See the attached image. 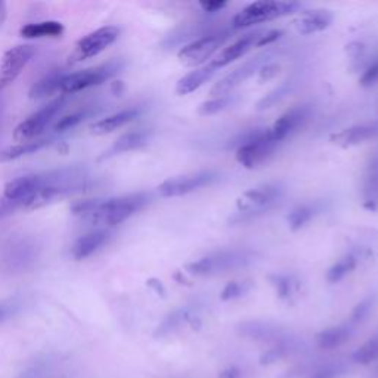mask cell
<instances>
[{
	"mask_svg": "<svg viewBox=\"0 0 378 378\" xmlns=\"http://www.w3.org/2000/svg\"><path fill=\"white\" fill-rule=\"evenodd\" d=\"M287 355V344L285 342H278V344L272 349H269L268 352H265L263 355L260 356V364L263 365H269V364H274L279 359H283V357Z\"/></svg>",
	"mask_w": 378,
	"mask_h": 378,
	"instance_id": "obj_37",
	"label": "cell"
},
{
	"mask_svg": "<svg viewBox=\"0 0 378 378\" xmlns=\"http://www.w3.org/2000/svg\"><path fill=\"white\" fill-rule=\"evenodd\" d=\"M298 8L300 3L297 2H255L234 16L232 27L241 30V28L272 21V19L296 12Z\"/></svg>",
	"mask_w": 378,
	"mask_h": 378,
	"instance_id": "obj_5",
	"label": "cell"
},
{
	"mask_svg": "<svg viewBox=\"0 0 378 378\" xmlns=\"http://www.w3.org/2000/svg\"><path fill=\"white\" fill-rule=\"evenodd\" d=\"M123 69V62L114 60L93 69H87L83 71H77L71 74H65L61 92L64 93H75L84 89H89L92 86H99L106 80L113 79Z\"/></svg>",
	"mask_w": 378,
	"mask_h": 378,
	"instance_id": "obj_6",
	"label": "cell"
},
{
	"mask_svg": "<svg viewBox=\"0 0 378 378\" xmlns=\"http://www.w3.org/2000/svg\"><path fill=\"white\" fill-rule=\"evenodd\" d=\"M316 211H318V209L315 206H310V204H303V206L296 207L287 217L290 229L294 231V232L298 231V229H302L303 226H306L309 224L310 220L315 217Z\"/></svg>",
	"mask_w": 378,
	"mask_h": 378,
	"instance_id": "obj_29",
	"label": "cell"
},
{
	"mask_svg": "<svg viewBox=\"0 0 378 378\" xmlns=\"http://www.w3.org/2000/svg\"><path fill=\"white\" fill-rule=\"evenodd\" d=\"M359 83L362 87H371L378 83V58L377 61H374V64L370 65V69L362 74Z\"/></svg>",
	"mask_w": 378,
	"mask_h": 378,
	"instance_id": "obj_40",
	"label": "cell"
},
{
	"mask_svg": "<svg viewBox=\"0 0 378 378\" xmlns=\"http://www.w3.org/2000/svg\"><path fill=\"white\" fill-rule=\"evenodd\" d=\"M23 209H24V206L21 204V202H18V201L8 200L5 197L2 200H0V217L11 216V215H14L15 211L23 210Z\"/></svg>",
	"mask_w": 378,
	"mask_h": 378,
	"instance_id": "obj_41",
	"label": "cell"
},
{
	"mask_svg": "<svg viewBox=\"0 0 378 378\" xmlns=\"http://www.w3.org/2000/svg\"><path fill=\"white\" fill-rule=\"evenodd\" d=\"M37 259V246L33 239H18L8 246L2 259L3 268L9 272H21L30 268Z\"/></svg>",
	"mask_w": 378,
	"mask_h": 378,
	"instance_id": "obj_13",
	"label": "cell"
},
{
	"mask_svg": "<svg viewBox=\"0 0 378 378\" xmlns=\"http://www.w3.org/2000/svg\"><path fill=\"white\" fill-rule=\"evenodd\" d=\"M237 161L246 169H255L272 157L279 142L272 137L270 129L250 130L239 137Z\"/></svg>",
	"mask_w": 378,
	"mask_h": 378,
	"instance_id": "obj_4",
	"label": "cell"
},
{
	"mask_svg": "<svg viewBox=\"0 0 378 378\" xmlns=\"http://www.w3.org/2000/svg\"><path fill=\"white\" fill-rule=\"evenodd\" d=\"M373 305H374V298H373V297H366L365 300H362V302L353 309L352 318H351V322H352L353 325L364 322L365 319L368 318V315L371 314Z\"/></svg>",
	"mask_w": 378,
	"mask_h": 378,
	"instance_id": "obj_36",
	"label": "cell"
},
{
	"mask_svg": "<svg viewBox=\"0 0 378 378\" xmlns=\"http://www.w3.org/2000/svg\"><path fill=\"white\" fill-rule=\"evenodd\" d=\"M5 19H6V3L0 2V28H2Z\"/></svg>",
	"mask_w": 378,
	"mask_h": 378,
	"instance_id": "obj_49",
	"label": "cell"
},
{
	"mask_svg": "<svg viewBox=\"0 0 378 378\" xmlns=\"http://www.w3.org/2000/svg\"><path fill=\"white\" fill-rule=\"evenodd\" d=\"M189 319V312L185 309H180V310H176V312L170 314L164 321L160 324V327L157 328V331H155V335L157 337H163L166 334H170L172 331H174L178 327H180L183 322L188 321Z\"/></svg>",
	"mask_w": 378,
	"mask_h": 378,
	"instance_id": "obj_33",
	"label": "cell"
},
{
	"mask_svg": "<svg viewBox=\"0 0 378 378\" xmlns=\"http://www.w3.org/2000/svg\"><path fill=\"white\" fill-rule=\"evenodd\" d=\"M51 143V139H38L33 142H24L14 145V147H9L3 151H0V161H12L16 158H21L24 155L34 154L37 151L43 150L45 147Z\"/></svg>",
	"mask_w": 378,
	"mask_h": 378,
	"instance_id": "obj_27",
	"label": "cell"
},
{
	"mask_svg": "<svg viewBox=\"0 0 378 378\" xmlns=\"http://www.w3.org/2000/svg\"><path fill=\"white\" fill-rule=\"evenodd\" d=\"M86 117V113H74L70 115H65L60 121L55 124V130L56 132H65L75 128L77 124H80Z\"/></svg>",
	"mask_w": 378,
	"mask_h": 378,
	"instance_id": "obj_38",
	"label": "cell"
},
{
	"mask_svg": "<svg viewBox=\"0 0 378 378\" xmlns=\"http://www.w3.org/2000/svg\"><path fill=\"white\" fill-rule=\"evenodd\" d=\"M255 259L256 255L248 250H222L188 263L185 269L193 276H215L246 268L253 263Z\"/></svg>",
	"mask_w": 378,
	"mask_h": 378,
	"instance_id": "obj_3",
	"label": "cell"
},
{
	"mask_svg": "<svg viewBox=\"0 0 378 378\" xmlns=\"http://www.w3.org/2000/svg\"><path fill=\"white\" fill-rule=\"evenodd\" d=\"M2 117H3V104L0 101V129H2Z\"/></svg>",
	"mask_w": 378,
	"mask_h": 378,
	"instance_id": "obj_50",
	"label": "cell"
},
{
	"mask_svg": "<svg viewBox=\"0 0 378 378\" xmlns=\"http://www.w3.org/2000/svg\"><path fill=\"white\" fill-rule=\"evenodd\" d=\"M310 115V106L309 105H297L294 108L288 110L285 114L275 121L274 128L270 129L272 137L281 143L285 141L290 134H293L296 130H298L307 121Z\"/></svg>",
	"mask_w": 378,
	"mask_h": 378,
	"instance_id": "obj_14",
	"label": "cell"
},
{
	"mask_svg": "<svg viewBox=\"0 0 378 378\" xmlns=\"http://www.w3.org/2000/svg\"><path fill=\"white\" fill-rule=\"evenodd\" d=\"M239 334L244 337L253 338V340H266V342H283L281 338L279 329L265 324V322H259V321H248V322H242L238 327Z\"/></svg>",
	"mask_w": 378,
	"mask_h": 378,
	"instance_id": "obj_23",
	"label": "cell"
},
{
	"mask_svg": "<svg viewBox=\"0 0 378 378\" xmlns=\"http://www.w3.org/2000/svg\"><path fill=\"white\" fill-rule=\"evenodd\" d=\"M110 232L101 229V231H95L87 234L84 237H80L74 242L73 246V257L75 260H83L86 257L92 256L95 251H98L106 241L110 239Z\"/></svg>",
	"mask_w": 378,
	"mask_h": 378,
	"instance_id": "obj_20",
	"label": "cell"
},
{
	"mask_svg": "<svg viewBox=\"0 0 378 378\" xmlns=\"http://www.w3.org/2000/svg\"><path fill=\"white\" fill-rule=\"evenodd\" d=\"M150 139H151V132L148 130H134V132L126 133L101 155L99 160H108L111 157H115V155L143 148L145 145H148Z\"/></svg>",
	"mask_w": 378,
	"mask_h": 378,
	"instance_id": "obj_17",
	"label": "cell"
},
{
	"mask_svg": "<svg viewBox=\"0 0 378 378\" xmlns=\"http://www.w3.org/2000/svg\"><path fill=\"white\" fill-rule=\"evenodd\" d=\"M375 138H378L377 123L352 126V128H347L337 133H333L331 137H329V141H331V143L337 145V147L349 148V147H356V145L375 139Z\"/></svg>",
	"mask_w": 378,
	"mask_h": 378,
	"instance_id": "obj_16",
	"label": "cell"
},
{
	"mask_svg": "<svg viewBox=\"0 0 378 378\" xmlns=\"http://www.w3.org/2000/svg\"><path fill=\"white\" fill-rule=\"evenodd\" d=\"M33 55L34 47L30 45L15 46L3 55L0 61V91L16 80Z\"/></svg>",
	"mask_w": 378,
	"mask_h": 378,
	"instance_id": "obj_12",
	"label": "cell"
},
{
	"mask_svg": "<svg viewBox=\"0 0 378 378\" xmlns=\"http://www.w3.org/2000/svg\"><path fill=\"white\" fill-rule=\"evenodd\" d=\"M64 77H65V73H61L60 70H54L49 74H46L32 87L30 98L32 99H43V98H46V96L54 95L58 91H61Z\"/></svg>",
	"mask_w": 378,
	"mask_h": 378,
	"instance_id": "obj_25",
	"label": "cell"
},
{
	"mask_svg": "<svg viewBox=\"0 0 378 378\" xmlns=\"http://www.w3.org/2000/svg\"><path fill=\"white\" fill-rule=\"evenodd\" d=\"M226 38L228 33H211L202 36L182 47L178 54L179 61L187 67H198L204 64L213 54L219 51V47L226 42Z\"/></svg>",
	"mask_w": 378,
	"mask_h": 378,
	"instance_id": "obj_9",
	"label": "cell"
},
{
	"mask_svg": "<svg viewBox=\"0 0 378 378\" xmlns=\"http://www.w3.org/2000/svg\"><path fill=\"white\" fill-rule=\"evenodd\" d=\"M351 334L352 329L347 325L331 327L324 329V331L316 335V343L319 347L324 349V351H333V349L343 346L349 338H351Z\"/></svg>",
	"mask_w": 378,
	"mask_h": 378,
	"instance_id": "obj_24",
	"label": "cell"
},
{
	"mask_svg": "<svg viewBox=\"0 0 378 378\" xmlns=\"http://www.w3.org/2000/svg\"><path fill=\"white\" fill-rule=\"evenodd\" d=\"M216 69L213 67L210 62L206 67H201V69L193 70L188 73L187 75H183L182 79L176 84V93L178 95H189L192 92H196L197 89L207 83L213 75L216 74Z\"/></svg>",
	"mask_w": 378,
	"mask_h": 378,
	"instance_id": "obj_22",
	"label": "cell"
},
{
	"mask_svg": "<svg viewBox=\"0 0 378 378\" xmlns=\"http://www.w3.org/2000/svg\"><path fill=\"white\" fill-rule=\"evenodd\" d=\"M251 287H253V283L251 281H232V283L226 284V287L222 290L220 298L224 300V302H231V300L239 298L242 296H246Z\"/></svg>",
	"mask_w": 378,
	"mask_h": 378,
	"instance_id": "obj_35",
	"label": "cell"
},
{
	"mask_svg": "<svg viewBox=\"0 0 378 378\" xmlns=\"http://www.w3.org/2000/svg\"><path fill=\"white\" fill-rule=\"evenodd\" d=\"M139 114H141L139 106H133V108H126L123 111L115 113V114L110 115V117L96 121L92 126V133H95V134L111 133L114 130L123 128L124 124H128V123L133 121L134 119H138Z\"/></svg>",
	"mask_w": 378,
	"mask_h": 378,
	"instance_id": "obj_21",
	"label": "cell"
},
{
	"mask_svg": "<svg viewBox=\"0 0 378 378\" xmlns=\"http://www.w3.org/2000/svg\"><path fill=\"white\" fill-rule=\"evenodd\" d=\"M120 30L117 27H102L99 30L92 32L79 40L74 51V60L75 61H83L89 60L96 55L104 52L106 47H110L115 40L119 38Z\"/></svg>",
	"mask_w": 378,
	"mask_h": 378,
	"instance_id": "obj_11",
	"label": "cell"
},
{
	"mask_svg": "<svg viewBox=\"0 0 378 378\" xmlns=\"http://www.w3.org/2000/svg\"><path fill=\"white\" fill-rule=\"evenodd\" d=\"M279 65L276 64H266L259 70V82H269L275 79L279 74Z\"/></svg>",
	"mask_w": 378,
	"mask_h": 378,
	"instance_id": "obj_42",
	"label": "cell"
},
{
	"mask_svg": "<svg viewBox=\"0 0 378 378\" xmlns=\"http://www.w3.org/2000/svg\"><path fill=\"white\" fill-rule=\"evenodd\" d=\"M355 364L359 365H370L378 359V335L370 338L362 346L356 349L352 355Z\"/></svg>",
	"mask_w": 378,
	"mask_h": 378,
	"instance_id": "obj_30",
	"label": "cell"
},
{
	"mask_svg": "<svg viewBox=\"0 0 378 378\" xmlns=\"http://www.w3.org/2000/svg\"><path fill=\"white\" fill-rule=\"evenodd\" d=\"M338 377V370L334 366H325L321 368V370L315 371L309 378H337Z\"/></svg>",
	"mask_w": 378,
	"mask_h": 378,
	"instance_id": "obj_45",
	"label": "cell"
},
{
	"mask_svg": "<svg viewBox=\"0 0 378 378\" xmlns=\"http://www.w3.org/2000/svg\"><path fill=\"white\" fill-rule=\"evenodd\" d=\"M200 6L207 14H216L220 12L222 9H225L228 2H224V0H209V2H200Z\"/></svg>",
	"mask_w": 378,
	"mask_h": 378,
	"instance_id": "obj_43",
	"label": "cell"
},
{
	"mask_svg": "<svg viewBox=\"0 0 378 378\" xmlns=\"http://www.w3.org/2000/svg\"><path fill=\"white\" fill-rule=\"evenodd\" d=\"M235 98L232 95H228V96H220V98H213V99H209L206 102H202L200 106H198V114L202 115V117H207V115H215L220 111L226 110L228 106H231L232 104H234Z\"/></svg>",
	"mask_w": 378,
	"mask_h": 378,
	"instance_id": "obj_34",
	"label": "cell"
},
{
	"mask_svg": "<svg viewBox=\"0 0 378 378\" xmlns=\"http://www.w3.org/2000/svg\"><path fill=\"white\" fill-rule=\"evenodd\" d=\"M283 196V187L278 183H265L246 191L237 201L238 211L229 219L231 225L246 224L272 209Z\"/></svg>",
	"mask_w": 378,
	"mask_h": 378,
	"instance_id": "obj_2",
	"label": "cell"
},
{
	"mask_svg": "<svg viewBox=\"0 0 378 378\" xmlns=\"http://www.w3.org/2000/svg\"><path fill=\"white\" fill-rule=\"evenodd\" d=\"M357 265V257L355 255H346L338 261L328 269L327 272V281L329 284H337L340 281L347 276L351 272H353L355 268Z\"/></svg>",
	"mask_w": 378,
	"mask_h": 378,
	"instance_id": "obj_28",
	"label": "cell"
},
{
	"mask_svg": "<svg viewBox=\"0 0 378 378\" xmlns=\"http://www.w3.org/2000/svg\"><path fill=\"white\" fill-rule=\"evenodd\" d=\"M283 34H284V33L281 32V30L265 32V34L260 37V40H259V43H257V47H260V46H268V45H270V43L276 42L278 38H279L281 36H283Z\"/></svg>",
	"mask_w": 378,
	"mask_h": 378,
	"instance_id": "obj_44",
	"label": "cell"
},
{
	"mask_svg": "<svg viewBox=\"0 0 378 378\" xmlns=\"http://www.w3.org/2000/svg\"><path fill=\"white\" fill-rule=\"evenodd\" d=\"M150 201L151 196L147 192H138L111 200H87L75 204L73 213L96 225L115 226L148 206Z\"/></svg>",
	"mask_w": 378,
	"mask_h": 378,
	"instance_id": "obj_1",
	"label": "cell"
},
{
	"mask_svg": "<svg viewBox=\"0 0 378 378\" xmlns=\"http://www.w3.org/2000/svg\"><path fill=\"white\" fill-rule=\"evenodd\" d=\"M219 180V173L215 170H202L197 173L185 174V176H176L164 180L157 188L158 193L164 198H174L182 197L198 191L201 188L211 187L213 183Z\"/></svg>",
	"mask_w": 378,
	"mask_h": 378,
	"instance_id": "obj_7",
	"label": "cell"
},
{
	"mask_svg": "<svg viewBox=\"0 0 378 378\" xmlns=\"http://www.w3.org/2000/svg\"><path fill=\"white\" fill-rule=\"evenodd\" d=\"M21 36L25 38H43V37H61L64 33V25L60 21H43L27 24L21 28Z\"/></svg>",
	"mask_w": 378,
	"mask_h": 378,
	"instance_id": "obj_26",
	"label": "cell"
},
{
	"mask_svg": "<svg viewBox=\"0 0 378 378\" xmlns=\"http://www.w3.org/2000/svg\"><path fill=\"white\" fill-rule=\"evenodd\" d=\"M290 91H292V83L284 82L283 84L278 86L276 89H274L272 92H269L266 96H263V98L257 102L256 110L265 111V110L272 108V106H275L278 102H281L285 98Z\"/></svg>",
	"mask_w": 378,
	"mask_h": 378,
	"instance_id": "obj_32",
	"label": "cell"
},
{
	"mask_svg": "<svg viewBox=\"0 0 378 378\" xmlns=\"http://www.w3.org/2000/svg\"><path fill=\"white\" fill-rule=\"evenodd\" d=\"M269 283L276 290V294L279 298L288 300L292 297L293 292L297 288V281L294 276L284 275V274H270L268 276Z\"/></svg>",
	"mask_w": 378,
	"mask_h": 378,
	"instance_id": "obj_31",
	"label": "cell"
},
{
	"mask_svg": "<svg viewBox=\"0 0 378 378\" xmlns=\"http://www.w3.org/2000/svg\"><path fill=\"white\" fill-rule=\"evenodd\" d=\"M219 378H238V371H237V368L234 366H231L228 368V370H225L224 373L220 374Z\"/></svg>",
	"mask_w": 378,
	"mask_h": 378,
	"instance_id": "obj_48",
	"label": "cell"
},
{
	"mask_svg": "<svg viewBox=\"0 0 378 378\" xmlns=\"http://www.w3.org/2000/svg\"><path fill=\"white\" fill-rule=\"evenodd\" d=\"M263 34H265V32H255V33H250L244 37H241L239 40H237L235 43H232L228 47H225V49L216 56V60H213L210 64L219 71L220 69H224V67L229 65L231 62H234V61L239 60V58L244 56L246 54H248L251 49H253V47H257L260 37Z\"/></svg>",
	"mask_w": 378,
	"mask_h": 378,
	"instance_id": "obj_15",
	"label": "cell"
},
{
	"mask_svg": "<svg viewBox=\"0 0 378 378\" xmlns=\"http://www.w3.org/2000/svg\"><path fill=\"white\" fill-rule=\"evenodd\" d=\"M362 201L368 210H378V152L366 164L362 179Z\"/></svg>",
	"mask_w": 378,
	"mask_h": 378,
	"instance_id": "obj_18",
	"label": "cell"
},
{
	"mask_svg": "<svg viewBox=\"0 0 378 378\" xmlns=\"http://www.w3.org/2000/svg\"><path fill=\"white\" fill-rule=\"evenodd\" d=\"M362 51H364V46L359 42H352L351 45H347V54L351 55L352 60H357V58L361 56Z\"/></svg>",
	"mask_w": 378,
	"mask_h": 378,
	"instance_id": "obj_46",
	"label": "cell"
},
{
	"mask_svg": "<svg viewBox=\"0 0 378 378\" xmlns=\"http://www.w3.org/2000/svg\"><path fill=\"white\" fill-rule=\"evenodd\" d=\"M334 15L325 11V9H316V11H306L296 21V28L302 34H315L324 32L333 24Z\"/></svg>",
	"mask_w": 378,
	"mask_h": 378,
	"instance_id": "obj_19",
	"label": "cell"
},
{
	"mask_svg": "<svg viewBox=\"0 0 378 378\" xmlns=\"http://www.w3.org/2000/svg\"><path fill=\"white\" fill-rule=\"evenodd\" d=\"M65 96H60V98L54 99L47 105H45L42 110H38L37 113L32 114L30 117L24 120L21 124L18 126L14 132V138L18 142H27L36 137H38L47 126L52 123V120L56 117L60 111L64 108L65 105Z\"/></svg>",
	"mask_w": 378,
	"mask_h": 378,
	"instance_id": "obj_8",
	"label": "cell"
},
{
	"mask_svg": "<svg viewBox=\"0 0 378 378\" xmlns=\"http://www.w3.org/2000/svg\"><path fill=\"white\" fill-rule=\"evenodd\" d=\"M152 290H154V292L155 293H157L158 296H161V297H164V294H166V290H164V287H163V284L160 283V281L158 279H155V278H152V279H150L148 281V283H147Z\"/></svg>",
	"mask_w": 378,
	"mask_h": 378,
	"instance_id": "obj_47",
	"label": "cell"
},
{
	"mask_svg": "<svg viewBox=\"0 0 378 378\" xmlns=\"http://www.w3.org/2000/svg\"><path fill=\"white\" fill-rule=\"evenodd\" d=\"M270 58L269 52L265 54H259L251 60L246 61L242 65L237 67L234 71H231L226 74L224 79H220L215 86L210 89V95L215 96V98H220V96H228L232 91L238 87L241 83H244L248 80L251 75H255V73H259L261 67L266 65Z\"/></svg>",
	"mask_w": 378,
	"mask_h": 378,
	"instance_id": "obj_10",
	"label": "cell"
},
{
	"mask_svg": "<svg viewBox=\"0 0 378 378\" xmlns=\"http://www.w3.org/2000/svg\"><path fill=\"white\" fill-rule=\"evenodd\" d=\"M19 309H21V300L19 298L5 300V302L0 303V322H5L6 319L12 318Z\"/></svg>",
	"mask_w": 378,
	"mask_h": 378,
	"instance_id": "obj_39",
	"label": "cell"
}]
</instances>
